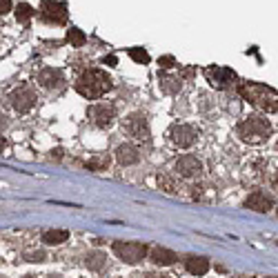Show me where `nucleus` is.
Here are the masks:
<instances>
[{
  "label": "nucleus",
  "mask_w": 278,
  "mask_h": 278,
  "mask_svg": "<svg viewBox=\"0 0 278 278\" xmlns=\"http://www.w3.org/2000/svg\"><path fill=\"white\" fill-rule=\"evenodd\" d=\"M111 87H114V82H111V78L102 69H87L85 74L76 80V91H78L80 96H85L87 100L100 98Z\"/></svg>",
  "instance_id": "1"
},
{
  "label": "nucleus",
  "mask_w": 278,
  "mask_h": 278,
  "mask_svg": "<svg viewBox=\"0 0 278 278\" xmlns=\"http://www.w3.org/2000/svg\"><path fill=\"white\" fill-rule=\"evenodd\" d=\"M236 133L240 136L243 143H249V145H260L269 138L271 133V125L267 118H260V116H249L245 118L243 122H238L236 127Z\"/></svg>",
  "instance_id": "2"
},
{
  "label": "nucleus",
  "mask_w": 278,
  "mask_h": 278,
  "mask_svg": "<svg viewBox=\"0 0 278 278\" xmlns=\"http://www.w3.org/2000/svg\"><path fill=\"white\" fill-rule=\"evenodd\" d=\"M238 91L245 100L254 102V105L260 107V109L278 111V94L274 89H269V87L258 85V82H245V85L238 87Z\"/></svg>",
  "instance_id": "3"
},
{
  "label": "nucleus",
  "mask_w": 278,
  "mask_h": 278,
  "mask_svg": "<svg viewBox=\"0 0 278 278\" xmlns=\"http://www.w3.org/2000/svg\"><path fill=\"white\" fill-rule=\"evenodd\" d=\"M114 254L120 260L129 262V265H136V262L145 260L149 249L145 243H125V240H118V243H114Z\"/></svg>",
  "instance_id": "4"
},
{
  "label": "nucleus",
  "mask_w": 278,
  "mask_h": 278,
  "mask_svg": "<svg viewBox=\"0 0 278 278\" xmlns=\"http://www.w3.org/2000/svg\"><path fill=\"white\" fill-rule=\"evenodd\" d=\"M87 116H89V120L94 122L96 127L107 129V127L114 125L116 109H114V105H109V102H96V105H91L89 109H87Z\"/></svg>",
  "instance_id": "5"
},
{
  "label": "nucleus",
  "mask_w": 278,
  "mask_h": 278,
  "mask_svg": "<svg viewBox=\"0 0 278 278\" xmlns=\"http://www.w3.org/2000/svg\"><path fill=\"white\" fill-rule=\"evenodd\" d=\"M122 129H125L129 136H133L136 141H149V122L145 114H131L122 120Z\"/></svg>",
  "instance_id": "6"
},
{
  "label": "nucleus",
  "mask_w": 278,
  "mask_h": 278,
  "mask_svg": "<svg viewBox=\"0 0 278 278\" xmlns=\"http://www.w3.org/2000/svg\"><path fill=\"white\" fill-rule=\"evenodd\" d=\"M40 16L51 25H65L67 5L58 3V0H40Z\"/></svg>",
  "instance_id": "7"
},
{
  "label": "nucleus",
  "mask_w": 278,
  "mask_h": 278,
  "mask_svg": "<svg viewBox=\"0 0 278 278\" xmlns=\"http://www.w3.org/2000/svg\"><path fill=\"white\" fill-rule=\"evenodd\" d=\"M205 78L209 80V85L214 87V89H227L231 82L236 80V74L229 69V67H207L205 69Z\"/></svg>",
  "instance_id": "8"
},
{
  "label": "nucleus",
  "mask_w": 278,
  "mask_h": 278,
  "mask_svg": "<svg viewBox=\"0 0 278 278\" xmlns=\"http://www.w3.org/2000/svg\"><path fill=\"white\" fill-rule=\"evenodd\" d=\"M196 138H198V131L192 125H174L169 129V141L176 147H183V149L192 147L196 143Z\"/></svg>",
  "instance_id": "9"
},
{
  "label": "nucleus",
  "mask_w": 278,
  "mask_h": 278,
  "mask_svg": "<svg viewBox=\"0 0 278 278\" xmlns=\"http://www.w3.org/2000/svg\"><path fill=\"white\" fill-rule=\"evenodd\" d=\"M9 100H12V107L18 111V114H27L29 109L36 105V94L29 87H18L16 91H12V96H9Z\"/></svg>",
  "instance_id": "10"
},
{
  "label": "nucleus",
  "mask_w": 278,
  "mask_h": 278,
  "mask_svg": "<svg viewBox=\"0 0 278 278\" xmlns=\"http://www.w3.org/2000/svg\"><path fill=\"white\" fill-rule=\"evenodd\" d=\"M174 169H176V174L183 178H196V176H200V172H203V163H200L196 156L185 154V156H180L176 161Z\"/></svg>",
  "instance_id": "11"
},
{
  "label": "nucleus",
  "mask_w": 278,
  "mask_h": 278,
  "mask_svg": "<svg viewBox=\"0 0 278 278\" xmlns=\"http://www.w3.org/2000/svg\"><path fill=\"white\" fill-rule=\"evenodd\" d=\"M38 82L45 87V89H60L65 85V76L60 69H54V67H47V69L40 71Z\"/></svg>",
  "instance_id": "12"
},
{
  "label": "nucleus",
  "mask_w": 278,
  "mask_h": 278,
  "mask_svg": "<svg viewBox=\"0 0 278 278\" xmlns=\"http://www.w3.org/2000/svg\"><path fill=\"white\" fill-rule=\"evenodd\" d=\"M245 207L254 209V212H269L274 207V198L267 196L265 192H251L245 200Z\"/></svg>",
  "instance_id": "13"
},
{
  "label": "nucleus",
  "mask_w": 278,
  "mask_h": 278,
  "mask_svg": "<svg viewBox=\"0 0 278 278\" xmlns=\"http://www.w3.org/2000/svg\"><path fill=\"white\" fill-rule=\"evenodd\" d=\"M116 161L120 165H136L138 161H141V152H138V147L129 145V143H125V145H120L116 149Z\"/></svg>",
  "instance_id": "14"
},
{
  "label": "nucleus",
  "mask_w": 278,
  "mask_h": 278,
  "mask_svg": "<svg viewBox=\"0 0 278 278\" xmlns=\"http://www.w3.org/2000/svg\"><path fill=\"white\" fill-rule=\"evenodd\" d=\"M149 258H152L154 265H161V267H167V265H174L178 258L172 249H165V247H154L149 251Z\"/></svg>",
  "instance_id": "15"
},
{
  "label": "nucleus",
  "mask_w": 278,
  "mask_h": 278,
  "mask_svg": "<svg viewBox=\"0 0 278 278\" xmlns=\"http://www.w3.org/2000/svg\"><path fill=\"white\" fill-rule=\"evenodd\" d=\"M185 267H187L189 274L194 276H205L209 271V260L205 258V256H189L187 260H185Z\"/></svg>",
  "instance_id": "16"
},
{
  "label": "nucleus",
  "mask_w": 278,
  "mask_h": 278,
  "mask_svg": "<svg viewBox=\"0 0 278 278\" xmlns=\"http://www.w3.org/2000/svg\"><path fill=\"white\" fill-rule=\"evenodd\" d=\"M67 238H69V231L67 229H49L43 234L45 245H60V243H67Z\"/></svg>",
  "instance_id": "17"
},
{
  "label": "nucleus",
  "mask_w": 278,
  "mask_h": 278,
  "mask_svg": "<svg viewBox=\"0 0 278 278\" xmlns=\"http://www.w3.org/2000/svg\"><path fill=\"white\" fill-rule=\"evenodd\" d=\"M158 80H161V87L165 94H178L183 82L180 78H174V76H167V74H158Z\"/></svg>",
  "instance_id": "18"
},
{
  "label": "nucleus",
  "mask_w": 278,
  "mask_h": 278,
  "mask_svg": "<svg viewBox=\"0 0 278 278\" xmlns=\"http://www.w3.org/2000/svg\"><path fill=\"white\" fill-rule=\"evenodd\" d=\"M105 262H107V256L102 254V251H94V254L87 256V267H89V269H94V271L102 269V267H105Z\"/></svg>",
  "instance_id": "19"
},
{
  "label": "nucleus",
  "mask_w": 278,
  "mask_h": 278,
  "mask_svg": "<svg viewBox=\"0 0 278 278\" xmlns=\"http://www.w3.org/2000/svg\"><path fill=\"white\" fill-rule=\"evenodd\" d=\"M67 43H71V47H82V45L87 43V36L82 34L78 27H71L69 32H67Z\"/></svg>",
  "instance_id": "20"
},
{
  "label": "nucleus",
  "mask_w": 278,
  "mask_h": 278,
  "mask_svg": "<svg viewBox=\"0 0 278 278\" xmlns=\"http://www.w3.org/2000/svg\"><path fill=\"white\" fill-rule=\"evenodd\" d=\"M32 16H34L32 5H29V3H18V7H16V20H18V23H27Z\"/></svg>",
  "instance_id": "21"
},
{
  "label": "nucleus",
  "mask_w": 278,
  "mask_h": 278,
  "mask_svg": "<svg viewBox=\"0 0 278 278\" xmlns=\"http://www.w3.org/2000/svg\"><path fill=\"white\" fill-rule=\"evenodd\" d=\"M129 56H131V60H136V63H141V65H147L149 63V54L143 47H131L129 49Z\"/></svg>",
  "instance_id": "22"
},
{
  "label": "nucleus",
  "mask_w": 278,
  "mask_h": 278,
  "mask_svg": "<svg viewBox=\"0 0 278 278\" xmlns=\"http://www.w3.org/2000/svg\"><path fill=\"white\" fill-rule=\"evenodd\" d=\"M87 167H89V169H96V172H98V169H107V167H109V158H107V156L94 158V161L87 163Z\"/></svg>",
  "instance_id": "23"
},
{
  "label": "nucleus",
  "mask_w": 278,
  "mask_h": 278,
  "mask_svg": "<svg viewBox=\"0 0 278 278\" xmlns=\"http://www.w3.org/2000/svg\"><path fill=\"white\" fill-rule=\"evenodd\" d=\"M158 185H161L165 192H176V185H174V180L167 178V176H158Z\"/></svg>",
  "instance_id": "24"
},
{
  "label": "nucleus",
  "mask_w": 278,
  "mask_h": 278,
  "mask_svg": "<svg viewBox=\"0 0 278 278\" xmlns=\"http://www.w3.org/2000/svg\"><path fill=\"white\" fill-rule=\"evenodd\" d=\"M158 65H161L163 69H172V67L176 65V58H174V56H161V58H158Z\"/></svg>",
  "instance_id": "25"
},
{
  "label": "nucleus",
  "mask_w": 278,
  "mask_h": 278,
  "mask_svg": "<svg viewBox=\"0 0 278 278\" xmlns=\"http://www.w3.org/2000/svg\"><path fill=\"white\" fill-rule=\"evenodd\" d=\"M12 7H14L12 0H0V16H7L12 12Z\"/></svg>",
  "instance_id": "26"
},
{
  "label": "nucleus",
  "mask_w": 278,
  "mask_h": 278,
  "mask_svg": "<svg viewBox=\"0 0 278 278\" xmlns=\"http://www.w3.org/2000/svg\"><path fill=\"white\" fill-rule=\"evenodd\" d=\"M27 260L29 262H43L45 260V251H36V254H29Z\"/></svg>",
  "instance_id": "27"
},
{
  "label": "nucleus",
  "mask_w": 278,
  "mask_h": 278,
  "mask_svg": "<svg viewBox=\"0 0 278 278\" xmlns=\"http://www.w3.org/2000/svg\"><path fill=\"white\" fill-rule=\"evenodd\" d=\"M116 56H105V58H102V65H107V67H116Z\"/></svg>",
  "instance_id": "28"
},
{
  "label": "nucleus",
  "mask_w": 278,
  "mask_h": 278,
  "mask_svg": "<svg viewBox=\"0 0 278 278\" xmlns=\"http://www.w3.org/2000/svg\"><path fill=\"white\" fill-rule=\"evenodd\" d=\"M51 158H56V161H60V158H63V152H60V149H54V152H51Z\"/></svg>",
  "instance_id": "29"
},
{
  "label": "nucleus",
  "mask_w": 278,
  "mask_h": 278,
  "mask_svg": "<svg viewBox=\"0 0 278 278\" xmlns=\"http://www.w3.org/2000/svg\"><path fill=\"white\" fill-rule=\"evenodd\" d=\"M5 125H7V116L0 114V127H5Z\"/></svg>",
  "instance_id": "30"
},
{
  "label": "nucleus",
  "mask_w": 278,
  "mask_h": 278,
  "mask_svg": "<svg viewBox=\"0 0 278 278\" xmlns=\"http://www.w3.org/2000/svg\"><path fill=\"white\" fill-rule=\"evenodd\" d=\"M145 278H169V276H163V274H149V276H145Z\"/></svg>",
  "instance_id": "31"
},
{
  "label": "nucleus",
  "mask_w": 278,
  "mask_h": 278,
  "mask_svg": "<svg viewBox=\"0 0 278 278\" xmlns=\"http://www.w3.org/2000/svg\"><path fill=\"white\" fill-rule=\"evenodd\" d=\"M3 149H5V138L0 136V152H3Z\"/></svg>",
  "instance_id": "32"
},
{
  "label": "nucleus",
  "mask_w": 278,
  "mask_h": 278,
  "mask_svg": "<svg viewBox=\"0 0 278 278\" xmlns=\"http://www.w3.org/2000/svg\"><path fill=\"white\" fill-rule=\"evenodd\" d=\"M25 278H32V276H25Z\"/></svg>",
  "instance_id": "33"
},
{
  "label": "nucleus",
  "mask_w": 278,
  "mask_h": 278,
  "mask_svg": "<svg viewBox=\"0 0 278 278\" xmlns=\"http://www.w3.org/2000/svg\"><path fill=\"white\" fill-rule=\"evenodd\" d=\"M0 278H3V276H0Z\"/></svg>",
  "instance_id": "34"
}]
</instances>
